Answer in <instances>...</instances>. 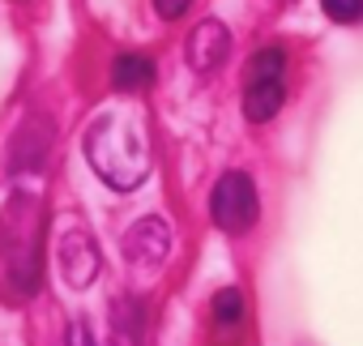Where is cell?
Returning a JSON list of instances; mask_svg holds the SVG:
<instances>
[{
	"label": "cell",
	"instance_id": "1",
	"mask_svg": "<svg viewBox=\"0 0 363 346\" xmlns=\"http://www.w3.org/2000/svg\"><path fill=\"white\" fill-rule=\"evenodd\" d=\"M86 162L116 193H133L150 180V145L137 111H107L86 133Z\"/></svg>",
	"mask_w": 363,
	"mask_h": 346
},
{
	"label": "cell",
	"instance_id": "2",
	"mask_svg": "<svg viewBox=\"0 0 363 346\" xmlns=\"http://www.w3.org/2000/svg\"><path fill=\"white\" fill-rule=\"evenodd\" d=\"M43 201L35 193H18L0 218V278L9 299L26 303L39 291L43 274Z\"/></svg>",
	"mask_w": 363,
	"mask_h": 346
},
{
	"label": "cell",
	"instance_id": "3",
	"mask_svg": "<svg viewBox=\"0 0 363 346\" xmlns=\"http://www.w3.org/2000/svg\"><path fill=\"white\" fill-rule=\"evenodd\" d=\"M282 103H286V52L265 48L252 56V65L244 73V120L265 124L282 111Z\"/></svg>",
	"mask_w": 363,
	"mask_h": 346
},
{
	"label": "cell",
	"instance_id": "4",
	"mask_svg": "<svg viewBox=\"0 0 363 346\" xmlns=\"http://www.w3.org/2000/svg\"><path fill=\"white\" fill-rule=\"evenodd\" d=\"M210 218L218 231L227 235H244L257 227L261 218V197H257V184L248 171H223L214 193H210Z\"/></svg>",
	"mask_w": 363,
	"mask_h": 346
},
{
	"label": "cell",
	"instance_id": "5",
	"mask_svg": "<svg viewBox=\"0 0 363 346\" xmlns=\"http://www.w3.org/2000/svg\"><path fill=\"white\" fill-rule=\"evenodd\" d=\"M56 261H60V274H65V282H69L73 291L90 286V282L99 278V265H103L94 235L82 231V227H73V231L60 235V244H56Z\"/></svg>",
	"mask_w": 363,
	"mask_h": 346
},
{
	"label": "cell",
	"instance_id": "6",
	"mask_svg": "<svg viewBox=\"0 0 363 346\" xmlns=\"http://www.w3.org/2000/svg\"><path fill=\"white\" fill-rule=\"evenodd\" d=\"M227 56H231V30L218 18L197 22L193 35H189V69L193 73H214V69L227 65Z\"/></svg>",
	"mask_w": 363,
	"mask_h": 346
},
{
	"label": "cell",
	"instance_id": "7",
	"mask_svg": "<svg viewBox=\"0 0 363 346\" xmlns=\"http://www.w3.org/2000/svg\"><path fill=\"white\" fill-rule=\"evenodd\" d=\"M167 252H171V227L162 223V218H137L133 227H128V235H124V257L133 261V265H162L167 261Z\"/></svg>",
	"mask_w": 363,
	"mask_h": 346
},
{
	"label": "cell",
	"instance_id": "8",
	"mask_svg": "<svg viewBox=\"0 0 363 346\" xmlns=\"http://www.w3.org/2000/svg\"><path fill=\"white\" fill-rule=\"evenodd\" d=\"M111 82H116V90H124V94L145 90V86L154 82V60L141 56V52H124V56H116V65H111Z\"/></svg>",
	"mask_w": 363,
	"mask_h": 346
},
{
	"label": "cell",
	"instance_id": "9",
	"mask_svg": "<svg viewBox=\"0 0 363 346\" xmlns=\"http://www.w3.org/2000/svg\"><path fill=\"white\" fill-rule=\"evenodd\" d=\"M214 316H218V325H240V316H244V295H240L235 286H223V291L214 295Z\"/></svg>",
	"mask_w": 363,
	"mask_h": 346
},
{
	"label": "cell",
	"instance_id": "10",
	"mask_svg": "<svg viewBox=\"0 0 363 346\" xmlns=\"http://www.w3.org/2000/svg\"><path fill=\"white\" fill-rule=\"evenodd\" d=\"M320 9H325L329 22H337V26L363 22V0H320Z\"/></svg>",
	"mask_w": 363,
	"mask_h": 346
},
{
	"label": "cell",
	"instance_id": "11",
	"mask_svg": "<svg viewBox=\"0 0 363 346\" xmlns=\"http://www.w3.org/2000/svg\"><path fill=\"white\" fill-rule=\"evenodd\" d=\"M189 5H193V0H154V9H158L162 22H179L189 13Z\"/></svg>",
	"mask_w": 363,
	"mask_h": 346
},
{
	"label": "cell",
	"instance_id": "12",
	"mask_svg": "<svg viewBox=\"0 0 363 346\" xmlns=\"http://www.w3.org/2000/svg\"><path fill=\"white\" fill-rule=\"evenodd\" d=\"M65 346H99V342H94V333H90V329L77 320V325H69V337H65Z\"/></svg>",
	"mask_w": 363,
	"mask_h": 346
}]
</instances>
